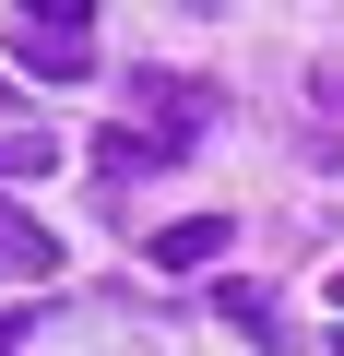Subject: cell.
<instances>
[{"label":"cell","instance_id":"cell-1","mask_svg":"<svg viewBox=\"0 0 344 356\" xmlns=\"http://www.w3.org/2000/svg\"><path fill=\"white\" fill-rule=\"evenodd\" d=\"M13 60H24L36 83H83V72H95V24H83V13H24V24H13Z\"/></svg>","mask_w":344,"mask_h":356},{"label":"cell","instance_id":"cell-2","mask_svg":"<svg viewBox=\"0 0 344 356\" xmlns=\"http://www.w3.org/2000/svg\"><path fill=\"white\" fill-rule=\"evenodd\" d=\"M48 273H60V238H48L36 214L0 202V285H48Z\"/></svg>","mask_w":344,"mask_h":356},{"label":"cell","instance_id":"cell-3","mask_svg":"<svg viewBox=\"0 0 344 356\" xmlns=\"http://www.w3.org/2000/svg\"><path fill=\"white\" fill-rule=\"evenodd\" d=\"M214 250H226V214H179V226L154 238V273H202Z\"/></svg>","mask_w":344,"mask_h":356},{"label":"cell","instance_id":"cell-4","mask_svg":"<svg viewBox=\"0 0 344 356\" xmlns=\"http://www.w3.org/2000/svg\"><path fill=\"white\" fill-rule=\"evenodd\" d=\"M95 166H107V178H142V166H179V143H166V131H107Z\"/></svg>","mask_w":344,"mask_h":356},{"label":"cell","instance_id":"cell-5","mask_svg":"<svg viewBox=\"0 0 344 356\" xmlns=\"http://www.w3.org/2000/svg\"><path fill=\"white\" fill-rule=\"evenodd\" d=\"M36 166H60V131H36V119H0V178H36Z\"/></svg>","mask_w":344,"mask_h":356},{"label":"cell","instance_id":"cell-6","mask_svg":"<svg viewBox=\"0 0 344 356\" xmlns=\"http://www.w3.org/2000/svg\"><path fill=\"white\" fill-rule=\"evenodd\" d=\"M142 107H166V143H179V131L202 119V83H190V72H142Z\"/></svg>","mask_w":344,"mask_h":356},{"label":"cell","instance_id":"cell-7","mask_svg":"<svg viewBox=\"0 0 344 356\" xmlns=\"http://www.w3.org/2000/svg\"><path fill=\"white\" fill-rule=\"evenodd\" d=\"M36 344V309H0V356H24Z\"/></svg>","mask_w":344,"mask_h":356},{"label":"cell","instance_id":"cell-8","mask_svg":"<svg viewBox=\"0 0 344 356\" xmlns=\"http://www.w3.org/2000/svg\"><path fill=\"white\" fill-rule=\"evenodd\" d=\"M332 321H344V273H332Z\"/></svg>","mask_w":344,"mask_h":356},{"label":"cell","instance_id":"cell-9","mask_svg":"<svg viewBox=\"0 0 344 356\" xmlns=\"http://www.w3.org/2000/svg\"><path fill=\"white\" fill-rule=\"evenodd\" d=\"M332 356H344V321H332Z\"/></svg>","mask_w":344,"mask_h":356}]
</instances>
